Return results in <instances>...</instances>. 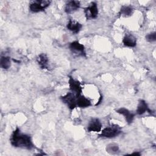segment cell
<instances>
[{
  "mask_svg": "<svg viewBox=\"0 0 156 156\" xmlns=\"http://www.w3.org/2000/svg\"><path fill=\"white\" fill-rule=\"evenodd\" d=\"M146 112H151V110L149 109V107H148L147 104L146 102V101L143 99H140L138 102V104L137 106L136 112L138 115H141Z\"/></svg>",
  "mask_w": 156,
  "mask_h": 156,
  "instance_id": "cell-14",
  "label": "cell"
},
{
  "mask_svg": "<svg viewBox=\"0 0 156 156\" xmlns=\"http://www.w3.org/2000/svg\"><path fill=\"white\" fill-rule=\"evenodd\" d=\"M119 151V146L116 143H110L106 146V151L110 154H115Z\"/></svg>",
  "mask_w": 156,
  "mask_h": 156,
  "instance_id": "cell-18",
  "label": "cell"
},
{
  "mask_svg": "<svg viewBox=\"0 0 156 156\" xmlns=\"http://www.w3.org/2000/svg\"><path fill=\"white\" fill-rule=\"evenodd\" d=\"M10 141L11 144L15 147L27 150H31L35 147L30 136L22 133L18 127L12 132L10 138Z\"/></svg>",
  "mask_w": 156,
  "mask_h": 156,
  "instance_id": "cell-1",
  "label": "cell"
},
{
  "mask_svg": "<svg viewBox=\"0 0 156 156\" xmlns=\"http://www.w3.org/2000/svg\"><path fill=\"white\" fill-rule=\"evenodd\" d=\"M66 27L69 30H70L73 33L77 34L81 30L82 26L80 23H79L77 21H76L72 20H69L66 25Z\"/></svg>",
  "mask_w": 156,
  "mask_h": 156,
  "instance_id": "cell-11",
  "label": "cell"
},
{
  "mask_svg": "<svg viewBox=\"0 0 156 156\" xmlns=\"http://www.w3.org/2000/svg\"><path fill=\"white\" fill-rule=\"evenodd\" d=\"M51 1L47 0H38L34 1L29 5V9L34 13H38L43 12L51 4Z\"/></svg>",
  "mask_w": 156,
  "mask_h": 156,
  "instance_id": "cell-4",
  "label": "cell"
},
{
  "mask_svg": "<svg viewBox=\"0 0 156 156\" xmlns=\"http://www.w3.org/2000/svg\"><path fill=\"white\" fill-rule=\"evenodd\" d=\"M116 113L123 115L126 122L129 124H131L133 122L135 115L133 113H132L130 111H129L128 109H127L124 107H121V108L117 109L116 110Z\"/></svg>",
  "mask_w": 156,
  "mask_h": 156,
  "instance_id": "cell-9",
  "label": "cell"
},
{
  "mask_svg": "<svg viewBox=\"0 0 156 156\" xmlns=\"http://www.w3.org/2000/svg\"><path fill=\"white\" fill-rule=\"evenodd\" d=\"M68 83L69 90L71 92L74 93L77 97L81 95V93L82 92V88L81 87L80 83L78 80L74 79L72 77H69L68 80Z\"/></svg>",
  "mask_w": 156,
  "mask_h": 156,
  "instance_id": "cell-7",
  "label": "cell"
},
{
  "mask_svg": "<svg viewBox=\"0 0 156 156\" xmlns=\"http://www.w3.org/2000/svg\"><path fill=\"white\" fill-rule=\"evenodd\" d=\"M37 62L41 69L48 68L49 59L46 54L44 53L40 54L37 57Z\"/></svg>",
  "mask_w": 156,
  "mask_h": 156,
  "instance_id": "cell-12",
  "label": "cell"
},
{
  "mask_svg": "<svg viewBox=\"0 0 156 156\" xmlns=\"http://www.w3.org/2000/svg\"><path fill=\"white\" fill-rule=\"evenodd\" d=\"M121 132V127L119 126L113 124L102 129L99 136L107 138H112L118 136Z\"/></svg>",
  "mask_w": 156,
  "mask_h": 156,
  "instance_id": "cell-2",
  "label": "cell"
},
{
  "mask_svg": "<svg viewBox=\"0 0 156 156\" xmlns=\"http://www.w3.org/2000/svg\"><path fill=\"white\" fill-rule=\"evenodd\" d=\"M0 65L4 69H9L11 66L10 58L8 56H1L0 59Z\"/></svg>",
  "mask_w": 156,
  "mask_h": 156,
  "instance_id": "cell-16",
  "label": "cell"
},
{
  "mask_svg": "<svg viewBox=\"0 0 156 156\" xmlns=\"http://www.w3.org/2000/svg\"><path fill=\"white\" fill-rule=\"evenodd\" d=\"M102 130V123L98 118H92L87 126L88 132H99Z\"/></svg>",
  "mask_w": 156,
  "mask_h": 156,
  "instance_id": "cell-8",
  "label": "cell"
},
{
  "mask_svg": "<svg viewBox=\"0 0 156 156\" xmlns=\"http://www.w3.org/2000/svg\"><path fill=\"white\" fill-rule=\"evenodd\" d=\"M146 40L150 43L155 41L156 40V33L155 32H151L146 35Z\"/></svg>",
  "mask_w": 156,
  "mask_h": 156,
  "instance_id": "cell-19",
  "label": "cell"
},
{
  "mask_svg": "<svg viewBox=\"0 0 156 156\" xmlns=\"http://www.w3.org/2000/svg\"><path fill=\"white\" fill-rule=\"evenodd\" d=\"M84 13L87 20L96 18L98 15L97 4L95 2H91L89 6L84 8Z\"/></svg>",
  "mask_w": 156,
  "mask_h": 156,
  "instance_id": "cell-6",
  "label": "cell"
},
{
  "mask_svg": "<svg viewBox=\"0 0 156 156\" xmlns=\"http://www.w3.org/2000/svg\"><path fill=\"white\" fill-rule=\"evenodd\" d=\"M122 43L126 46L133 48L136 44V39L131 34H126L122 39Z\"/></svg>",
  "mask_w": 156,
  "mask_h": 156,
  "instance_id": "cell-13",
  "label": "cell"
},
{
  "mask_svg": "<svg viewBox=\"0 0 156 156\" xmlns=\"http://www.w3.org/2000/svg\"><path fill=\"white\" fill-rule=\"evenodd\" d=\"M131 154H132V155H133V154H135V155H140L141 154H140V153H139V152H133V153H132Z\"/></svg>",
  "mask_w": 156,
  "mask_h": 156,
  "instance_id": "cell-20",
  "label": "cell"
},
{
  "mask_svg": "<svg viewBox=\"0 0 156 156\" xmlns=\"http://www.w3.org/2000/svg\"><path fill=\"white\" fill-rule=\"evenodd\" d=\"M90 105V101L84 96L80 95L77 97V106L79 108H87Z\"/></svg>",
  "mask_w": 156,
  "mask_h": 156,
  "instance_id": "cell-15",
  "label": "cell"
},
{
  "mask_svg": "<svg viewBox=\"0 0 156 156\" xmlns=\"http://www.w3.org/2000/svg\"><path fill=\"white\" fill-rule=\"evenodd\" d=\"M69 48L73 54L78 56H82L85 57H86L85 46L83 44L80 43L78 41H74L71 42L69 45Z\"/></svg>",
  "mask_w": 156,
  "mask_h": 156,
  "instance_id": "cell-5",
  "label": "cell"
},
{
  "mask_svg": "<svg viewBox=\"0 0 156 156\" xmlns=\"http://www.w3.org/2000/svg\"><path fill=\"white\" fill-rule=\"evenodd\" d=\"M80 6V2L79 1H68L65 7V12L66 13L70 14L77 11Z\"/></svg>",
  "mask_w": 156,
  "mask_h": 156,
  "instance_id": "cell-10",
  "label": "cell"
},
{
  "mask_svg": "<svg viewBox=\"0 0 156 156\" xmlns=\"http://www.w3.org/2000/svg\"><path fill=\"white\" fill-rule=\"evenodd\" d=\"M132 12H133L132 7L128 5L122 6L119 10V14L125 17H127L132 15Z\"/></svg>",
  "mask_w": 156,
  "mask_h": 156,
  "instance_id": "cell-17",
  "label": "cell"
},
{
  "mask_svg": "<svg viewBox=\"0 0 156 156\" xmlns=\"http://www.w3.org/2000/svg\"><path fill=\"white\" fill-rule=\"evenodd\" d=\"M60 99L70 110H73L77 107V96L71 91L61 96Z\"/></svg>",
  "mask_w": 156,
  "mask_h": 156,
  "instance_id": "cell-3",
  "label": "cell"
}]
</instances>
